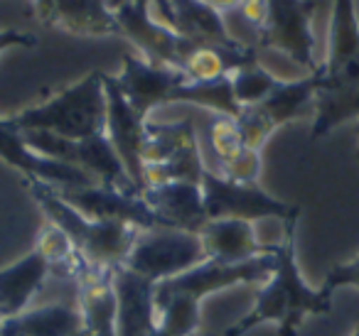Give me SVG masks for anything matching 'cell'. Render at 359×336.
Masks as SVG:
<instances>
[{
    "instance_id": "34",
    "label": "cell",
    "mask_w": 359,
    "mask_h": 336,
    "mask_svg": "<svg viewBox=\"0 0 359 336\" xmlns=\"http://www.w3.org/2000/svg\"><path fill=\"white\" fill-rule=\"evenodd\" d=\"M0 324H3V319H0Z\"/></svg>"
},
{
    "instance_id": "1",
    "label": "cell",
    "mask_w": 359,
    "mask_h": 336,
    "mask_svg": "<svg viewBox=\"0 0 359 336\" xmlns=\"http://www.w3.org/2000/svg\"><path fill=\"white\" fill-rule=\"evenodd\" d=\"M295 221L283 223V238L276 248V270L261 285L256 302L224 336H244L254 326L273 321L278 336H298L308 316H323L332 312V295L323 287H310L295 258Z\"/></svg>"
},
{
    "instance_id": "13",
    "label": "cell",
    "mask_w": 359,
    "mask_h": 336,
    "mask_svg": "<svg viewBox=\"0 0 359 336\" xmlns=\"http://www.w3.org/2000/svg\"><path fill=\"white\" fill-rule=\"evenodd\" d=\"M106 81V135L114 143L126 172L133 179L135 189L145 192V169H143V143H145V123L133 106L126 101L123 91L118 89L116 76H104Z\"/></svg>"
},
{
    "instance_id": "3",
    "label": "cell",
    "mask_w": 359,
    "mask_h": 336,
    "mask_svg": "<svg viewBox=\"0 0 359 336\" xmlns=\"http://www.w3.org/2000/svg\"><path fill=\"white\" fill-rule=\"evenodd\" d=\"M104 71H89L81 81L40 106L6 118L15 130H47L69 140H86L106 133V81Z\"/></svg>"
},
{
    "instance_id": "20",
    "label": "cell",
    "mask_w": 359,
    "mask_h": 336,
    "mask_svg": "<svg viewBox=\"0 0 359 336\" xmlns=\"http://www.w3.org/2000/svg\"><path fill=\"white\" fill-rule=\"evenodd\" d=\"M202 246H205L207 260L215 262H246L254 258L271 253L278 243L266 246L256 236V228L251 221H241V218H215L207 221V226L200 231Z\"/></svg>"
},
{
    "instance_id": "14",
    "label": "cell",
    "mask_w": 359,
    "mask_h": 336,
    "mask_svg": "<svg viewBox=\"0 0 359 336\" xmlns=\"http://www.w3.org/2000/svg\"><path fill=\"white\" fill-rule=\"evenodd\" d=\"M0 160H6L11 167L22 172L25 179H40L57 189L65 187H94L99 184L89 172L74 167V164L57 162L45 155L35 153L25 143L20 130H15L6 118H0Z\"/></svg>"
},
{
    "instance_id": "8",
    "label": "cell",
    "mask_w": 359,
    "mask_h": 336,
    "mask_svg": "<svg viewBox=\"0 0 359 336\" xmlns=\"http://www.w3.org/2000/svg\"><path fill=\"white\" fill-rule=\"evenodd\" d=\"M315 94H318V74H310L303 79L278 81V86L261 104L241 108L234 120L246 148L261 153L276 128L305 115L310 106L315 108Z\"/></svg>"
},
{
    "instance_id": "11",
    "label": "cell",
    "mask_w": 359,
    "mask_h": 336,
    "mask_svg": "<svg viewBox=\"0 0 359 336\" xmlns=\"http://www.w3.org/2000/svg\"><path fill=\"white\" fill-rule=\"evenodd\" d=\"M276 248L271 253H264V255L254 258V260L231 262V265L205 260L197 267H192V270L172 277V280L160 282L158 290L170 292V295H187V297H192V300L202 302L205 297L215 295V292H224V290H229V287L264 285L276 270Z\"/></svg>"
},
{
    "instance_id": "33",
    "label": "cell",
    "mask_w": 359,
    "mask_h": 336,
    "mask_svg": "<svg viewBox=\"0 0 359 336\" xmlns=\"http://www.w3.org/2000/svg\"><path fill=\"white\" fill-rule=\"evenodd\" d=\"M76 336H86V331H84V334H76Z\"/></svg>"
},
{
    "instance_id": "22",
    "label": "cell",
    "mask_w": 359,
    "mask_h": 336,
    "mask_svg": "<svg viewBox=\"0 0 359 336\" xmlns=\"http://www.w3.org/2000/svg\"><path fill=\"white\" fill-rule=\"evenodd\" d=\"M170 10L165 15V25L172 27L177 35L197 42V45L231 47L239 45L234 35H229L224 18L219 10L210 8L202 0H168Z\"/></svg>"
},
{
    "instance_id": "18",
    "label": "cell",
    "mask_w": 359,
    "mask_h": 336,
    "mask_svg": "<svg viewBox=\"0 0 359 336\" xmlns=\"http://www.w3.org/2000/svg\"><path fill=\"white\" fill-rule=\"evenodd\" d=\"M140 197L163 218L168 228H182V231L200 233L210 221L205 211L202 184L197 182L153 184V187H145V192Z\"/></svg>"
},
{
    "instance_id": "6",
    "label": "cell",
    "mask_w": 359,
    "mask_h": 336,
    "mask_svg": "<svg viewBox=\"0 0 359 336\" xmlns=\"http://www.w3.org/2000/svg\"><path fill=\"white\" fill-rule=\"evenodd\" d=\"M318 0H269V10L261 30L256 32V47L285 55L290 62L318 74L320 62L315 57L313 13Z\"/></svg>"
},
{
    "instance_id": "31",
    "label": "cell",
    "mask_w": 359,
    "mask_h": 336,
    "mask_svg": "<svg viewBox=\"0 0 359 336\" xmlns=\"http://www.w3.org/2000/svg\"><path fill=\"white\" fill-rule=\"evenodd\" d=\"M354 135H357V153L354 155H357V160H359V120H357V128H354Z\"/></svg>"
},
{
    "instance_id": "4",
    "label": "cell",
    "mask_w": 359,
    "mask_h": 336,
    "mask_svg": "<svg viewBox=\"0 0 359 336\" xmlns=\"http://www.w3.org/2000/svg\"><path fill=\"white\" fill-rule=\"evenodd\" d=\"M143 169L145 187L165 182L202 184L207 164L202 160L195 120L185 118L177 123H145Z\"/></svg>"
},
{
    "instance_id": "5",
    "label": "cell",
    "mask_w": 359,
    "mask_h": 336,
    "mask_svg": "<svg viewBox=\"0 0 359 336\" xmlns=\"http://www.w3.org/2000/svg\"><path fill=\"white\" fill-rule=\"evenodd\" d=\"M207 260L200 233L182 228H153L140 231L126 267L160 285L165 280L192 270Z\"/></svg>"
},
{
    "instance_id": "29",
    "label": "cell",
    "mask_w": 359,
    "mask_h": 336,
    "mask_svg": "<svg viewBox=\"0 0 359 336\" xmlns=\"http://www.w3.org/2000/svg\"><path fill=\"white\" fill-rule=\"evenodd\" d=\"M35 37L20 30H0V52L11 50V47H35Z\"/></svg>"
},
{
    "instance_id": "10",
    "label": "cell",
    "mask_w": 359,
    "mask_h": 336,
    "mask_svg": "<svg viewBox=\"0 0 359 336\" xmlns=\"http://www.w3.org/2000/svg\"><path fill=\"white\" fill-rule=\"evenodd\" d=\"M347 120H359V50L320 66L313 138H325Z\"/></svg>"
},
{
    "instance_id": "2",
    "label": "cell",
    "mask_w": 359,
    "mask_h": 336,
    "mask_svg": "<svg viewBox=\"0 0 359 336\" xmlns=\"http://www.w3.org/2000/svg\"><path fill=\"white\" fill-rule=\"evenodd\" d=\"M25 187L42 206V211L47 214L50 223H55L69 236L76 253L89 265L101 267V270H114L118 265H126L135 241H138V228L118 221L86 218L72 204H67L52 184H45L40 179H25Z\"/></svg>"
},
{
    "instance_id": "23",
    "label": "cell",
    "mask_w": 359,
    "mask_h": 336,
    "mask_svg": "<svg viewBox=\"0 0 359 336\" xmlns=\"http://www.w3.org/2000/svg\"><path fill=\"white\" fill-rule=\"evenodd\" d=\"M84 334V316L79 304H55L27 309L0 324V336H76Z\"/></svg>"
},
{
    "instance_id": "21",
    "label": "cell",
    "mask_w": 359,
    "mask_h": 336,
    "mask_svg": "<svg viewBox=\"0 0 359 336\" xmlns=\"http://www.w3.org/2000/svg\"><path fill=\"white\" fill-rule=\"evenodd\" d=\"M50 272V262L37 248H32L13 265L3 267L0 270V319L6 321L27 312Z\"/></svg>"
},
{
    "instance_id": "32",
    "label": "cell",
    "mask_w": 359,
    "mask_h": 336,
    "mask_svg": "<svg viewBox=\"0 0 359 336\" xmlns=\"http://www.w3.org/2000/svg\"><path fill=\"white\" fill-rule=\"evenodd\" d=\"M352 336H359V324L354 326V331H352Z\"/></svg>"
},
{
    "instance_id": "16",
    "label": "cell",
    "mask_w": 359,
    "mask_h": 336,
    "mask_svg": "<svg viewBox=\"0 0 359 336\" xmlns=\"http://www.w3.org/2000/svg\"><path fill=\"white\" fill-rule=\"evenodd\" d=\"M35 10L45 25L69 35H121V25L109 0H35Z\"/></svg>"
},
{
    "instance_id": "25",
    "label": "cell",
    "mask_w": 359,
    "mask_h": 336,
    "mask_svg": "<svg viewBox=\"0 0 359 336\" xmlns=\"http://www.w3.org/2000/svg\"><path fill=\"white\" fill-rule=\"evenodd\" d=\"M155 304H158V329L170 336H197L202 321V302L187 295L160 292L155 285Z\"/></svg>"
},
{
    "instance_id": "12",
    "label": "cell",
    "mask_w": 359,
    "mask_h": 336,
    "mask_svg": "<svg viewBox=\"0 0 359 336\" xmlns=\"http://www.w3.org/2000/svg\"><path fill=\"white\" fill-rule=\"evenodd\" d=\"M55 192L67 204L81 211L86 218L94 221H118L135 226L138 231H153V228H168L165 221L145 204L140 194L121 192L114 187L94 184V187H65Z\"/></svg>"
},
{
    "instance_id": "15",
    "label": "cell",
    "mask_w": 359,
    "mask_h": 336,
    "mask_svg": "<svg viewBox=\"0 0 359 336\" xmlns=\"http://www.w3.org/2000/svg\"><path fill=\"white\" fill-rule=\"evenodd\" d=\"M185 79L187 76L182 71L153 64V62L140 59V57L133 55L123 57V69L116 76L118 89L123 91L126 101L133 106V111L143 120L148 118V113L155 106L170 104L172 91Z\"/></svg>"
},
{
    "instance_id": "24",
    "label": "cell",
    "mask_w": 359,
    "mask_h": 336,
    "mask_svg": "<svg viewBox=\"0 0 359 336\" xmlns=\"http://www.w3.org/2000/svg\"><path fill=\"white\" fill-rule=\"evenodd\" d=\"M170 104L202 106V108H210L219 115H229V118H236L241 113V106L234 96L231 76H217V79H202V81L185 79L172 91Z\"/></svg>"
},
{
    "instance_id": "9",
    "label": "cell",
    "mask_w": 359,
    "mask_h": 336,
    "mask_svg": "<svg viewBox=\"0 0 359 336\" xmlns=\"http://www.w3.org/2000/svg\"><path fill=\"white\" fill-rule=\"evenodd\" d=\"M116 20L121 25V35H128L133 45L143 52V59L160 66L182 71L185 62L197 50V42L177 35L172 27L153 15L148 3H135V0H118L114 3Z\"/></svg>"
},
{
    "instance_id": "17",
    "label": "cell",
    "mask_w": 359,
    "mask_h": 336,
    "mask_svg": "<svg viewBox=\"0 0 359 336\" xmlns=\"http://www.w3.org/2000/svg\"><path fill=\"white\" fill-rule=\"evenodd\" d=\"M114 290L118 312L116 326L118 336H150L158 326V304H155V282L138 275L130 267L118 265L114 270Z\"/></svg>"
},
{
    "instance_id": "7",
    "label": "cell",
    "mask_w": 359,
    "mask_h": 336,
    "mask_svg": "<svg viewBox=\"0 0 359 336\" xmlns=\"http://www.w3.org/2000/svg\"><path fill=\"white\" fill-rule=\"evenodd\" d=\"M202 197H205L207 218H241V221H295L300 216V206L285 204L271 197L259 184L234 182L222 177L219 172L207 167L202 174Z\"/></svg>"
},
{
    "instance_id": "28",
    "label": "cell",
    "mask_w": 359,
    "mask_h": 336,
    "mask_svg": "<svg viewBox=\"0 0 359 336\" xmlns=\"http://www.w3.org/2000/svg\"><path fill=\"white\" fill-rule=\"evenodd\" d=\"M239 10H241V15H244V20L249 22V25L254 27L256 32H259L261 25H264V20H266L269 0H244Z\"/></svg>"
},
{
    "instance_id": "30",
    "label": "cell",
    "mask_w": 359,
    "mask_h": 336,
    "mask_svg": "<svg viewBox=\"0 0 359 336\" xmlns=\"http://www.w3.org/2000/svg\"><path fill=\"white\" fill-rule=\"evenodd\" d=\"M202 3H207V6L215 8V10H219V13H226V10H236V8H241L244 0H202Z\"/></svg>"
},
{
    "instance_id": "26",
    "label": "cell",
    "mask_w": 359,
    "mask_h": 336,
    "mask_svg": "<svg viewBox=\"0 0 359 336\" xmlns=\"http://www.w3.org/2000/svg\"><path fill=\"white\" fill-rule=\"evenodd\" d=\"M278 76L273 71H269L264 64H251L244 66V69L234 71L231 74V84H234V96L239 101L241 108L246 106H256L271 94V91L278 86Z\"/></svg>"
},
{
    "instance_id": "27",
    "label": "cell",
    "mask_w": 359,
    "mask_h": 336,
    "mask_svg": "<svg viewBox=\"0 0 359 336\" xmlns=\"http://www.w3.org/2000/svg\"><path fill=\"white\" fill-rule=\"evenodd\" d=\"M344 287H352V290H359V255L352 258L347 262H339L332 270L325 275L323 290L334 295L337 290H344Z\"/></svg>"
},
{
    "instance_id": "19",
    "label": "cell",
    "mask_w": 359,
    "mask_h": 336,
    "mask_svg": "<svg viewBox=\"0 0 359 336\" xmlns=\"http://www.w3.org/2000/svg\"><path fill=\"white\" fill-rule=\"evenodd\" d=\"M116 270V267H114ZM114 270H101L86 262L79 270V312L84 316L86 336H118L116 326V302Z\"/></svg>"
}]
</instances>
